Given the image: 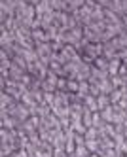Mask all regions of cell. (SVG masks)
<instances>
[{
	"instance_id": "7a4b0ae2",
	"label": "cell",
	"mask_w": 127,
	"mask_h": 157,
	"mask_svg": "<svg viewBox=\"0 0 127 157\" xmlns=\"http://www.w3.org/2000/svg\"><path fill=\"white\" fill-rule=\"evenodd\" d=\"M101 117L105 119V123H114V117H116V114H114V106H106L105 110H101Z\"/></svg>"
},
{
	"instance_id": "ba28073f",
	"label": "cell",
	"mask_w": 127,
	"mask_h": 157,
	"mask_svg": "<svg viewBox=\"0 0 127 157\" xmlns=\"http://www.w3.org/2000/svg\"><path fill=\"white\" fill-rule=\"evenodd\" d=\"M8 157H15V155H8Z\"/></svg>"
},
{
	"instance_id": "8992f818",
	"label": "cell",
	"mask_w": 127,
	"mask_h": 157,
	"mask_svg": "<svg viewBox=\"0 0 127 157\" xmlns=\"http://www.w3.org/2000/svg\"><path fill=\"white\" fill-rule=\"evenodd\" d=\"M87 153H89V150L85 148V144H82V146H76L74 157H87Z\"/></svg>"
},
{
	"instance_id": "5b68a950",
	"label": "cell",
	"mask_w": 127,
	"mask_h": 157,
	"mask_svg": "<svg viewBox=\"0 0 127 157\" xmlns=\"http://www.w3.org/2000/svg\"><path fill=\"white\" fill-rule=\"evenodd\" d=\"M78 95L80 97H85V95H89V82L85 80V82H80V91H78Z\"/></svg>"
},
{
	"instance_id": "277c9868",
	"label": "cell",
	"mask_w": 127,
	"mask_h": 157,
	"mask_svg": "<svg viewBox=\"0 0 127 157\" xmlns=\"http://www.w3.org/2000/svg\"><path fill=\"white\" fill-rule=\"evenodd\" d=\"M97 104H99V112L105 110L106 106H110V104H112V102H110V95H99V97H97Z\"/></svg>"
},
{
	"instance_id": "6da1fadb",
	"label": "cell",
	"mask_w": 127,
	"mask_h": 157,
	"mask_svg": "<svg viewBox=\"0 0 127 157\" xmlns=\"http://www.w3.org/2000/svg\"><path fill=\"white\" fill-rule=\"evenodd\" d=\"M84 106H85V108H89L91 112H99L97 97H93V95H85V97H84Z\"/></svg>"
},
{
	"instance_id": "52a82bcc",
	"label": "cell",
	"mask_w": 127,
	"mask_h": 157,
	"mask_svg": "<svg viewBox=\"0 0 127 157\" xmlns=\"http://www.w3.org/2000/svg\"><path fill=\"white\" fill-rule=\"evenodd\" d=\"M89 157H102V155H99V153H91Z\"/></svg>"
},
{
	"instance_id": "3957f363",
	"label": "cell",
	"mask_w": 127,
	"mask_h": 157,
	"mask_svg": "<svg viewBox=\"0 0 127 157\" xmlns=\"http://www.w3.org/2000/svg\"><path fill=\"white\" fill-rule=\"evenodd\" d=\"M120 66H121V59H110V63H108V74L110 76H118V72H120Z\"/></svg>"
}]
</instances>
